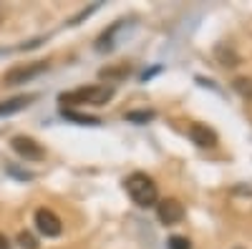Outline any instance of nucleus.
Returning <instances> with one entry per match:
<instances>
[{
    "label": "nucleus",
    "instance_id": "1",
    "mask_svg": "<svg viewBox=\"0 0 252 249\" xmlns=\"http://www.w3.org/2000/svg\"><path fill=\"white\" fill-rule=\"evenodd\" d=\"M114 98V88L111 86H83L68 93H61V103L63 106H106Z\"/></svg>",
    "mask_w": 252,
    "mask_h": 249
},
{
    "label": "nucleus",
    "instance_id": "2",
    "mask_svg": "<svg viewBox=\"0 0 252 249\" xmlns=\"http://www.w3.org/2000/svg\"><path fill=\"white\" fill-rule=\"evenodd\" d=\"M124 186H126V194L131 196V201L136 206H154L159 201V189H157L154 179L141 174V171L131 174L129 179L124 181Z\"/></svg>",
    "mask_w": 252,
    "mask_h": 249
},
{
    "label": "nucleus",
    "instance_id": "3",
    "mask_svg": "<svg viewBox=\"0 0 252 249\" xmlns=\"http://www.w3.org/2000/svg\"><path fill=\"white\" fill-rule=\"evenodd\" d=\"M48 71V63H43V60H38V63H26V66H15L10 68L5 76H3V83L5 86H18V83H28L33 78H38L40 73Z\"/></svg>",
    "mask_w": 252,
    "mask_h": 249
},
{
    "label": "nucleus",
    "instance_id": "4",
    "mask_svg": "<svg viewBox=\"0 0 252 249\" xmlns=\"http://www.w3.org/2000/svg\"><path fill=\"white\" fill-rule=\"evenodd\" d=\"M35 226H38V232L53 239V237H61L63 232V224L58 219V214H53L51 209H46V206H40V209L35 212Z\"/></svg>",
    "mask_w": 252,
    "mask_h": 249
},
{
    "label": "nucleus",
    "instance_id": "5",
    "mask_svg": "<svg viewBox=\"0 0 252 249\" xmlns=\"http://www.w3.org/2000/svg\"><path fill=\"white\" fill-rule=\"evenodd\" d=\"M10 146H13V151H15L18 156H23L26 161H40V159L46 156L43 146H40L38 141H33L31 136H13Z\"/></svg>",
    "mask_w": 252,
    "mask_h": 249
},
{
    "label": "nucleus",
    "instance_id": "6",
    "mask_svg": "<svg viewBox=\"0 0 252 249\" xmlns=\"http://www.w3.org/2000/svg\"><path fill=\"white\" fill-rule=\"evenodd\" d=\"M157 217H159L161 224L172 226V224H177V221L184 219V206L177 199H161L157 204Z\"/></svg>",
    "mask_w": 252,
    "mask_h": 249
},
{
    "label": "nucleus",
    "instance_id": "7",
    "mask_svg": "<svg viewBox=\"0 0 252 249\" xmlns=\"http://www.w3.org/2000/svg\"><path fill=\"white\" fill-rule=\"evenodd\" d=\"M189 138L197 143L199 149H215L217 146V134L207 126V123H192L189 126Z\"/></svg>",
    "mask_w": 252,
    "mask_h": 249
},
{
    "label": "nucleus",
    "instance_id": "8",
    "mask_svg": "<svg viewBox=\"0 0 252 249\" xmlns=\"http://www.w3.org/2000/svg\"><path fill=\"white\" fill-rule=\"evenodd\" d=\"M31 101H35L33 93H31V96H15V98H10V101H3V103H0V116H13V113H18V111H23V109L31 106Z\"/></svg>",
    "mask_w": 252,
    "mask_h": 249
},
{
    "label": "nucleus",
    "instance_id": "9",
    "mask_svg": "<svg viewBox=\"0 0 252 249\" xmlns=\"http://www.w3.org/2000/svg\"><path fill=\"white\" fill-rule=\"evenodd\" d=\"M215 55H217V60H220L222 66H229V68L240 63V55L229 48V46H224V43H220V46L215 48Z\"/></svg>",
    "mask_w": 252,
    "mask_h": 249
},
{
    "label": "nucleus",
    "instance_id": "10",
    "mask_svg": "<svg viewBox=\"0 0 252 249\" xmlns=\"http://www.w3.org/2000/svg\"><path fill=\"white\" fill-rule=\"evenodd\" d=\"M63 116H66L68 121H76V123H89V126H98V118L96 116H86V113H76L71 109H63Z\"/></svg>",
    "mask_w": 252,
    "mask_h": 249
},
{
    "label": "nucleus",
    "instance_id": "11",
    "mask_svg": "<svg viewBox=\"0 0 252 249\" xmlns=\"http://www.w3.org/2000/svg\"><path fill=\"white\" fill-rule=\"evenodd\" d=\"M152 118H154V111H129L126 113V121H131V123H146Z\"/></svg>",
    "mask_w": 252,
    "mask_h": 249
},
{
    "label": "nucleus",
    "instance_id": "12",
    "mask_svg": "<svg viewBox=\"0 0 252 249\" xmlns=\"http://www.w3.org/2000/svg\"><path fill=\"white\" fill-rule=\"evenodd\" d=\"M235 91L245 98H252V78H237L235 81Z\"/></svg>",
    "mask_w": 252,
    "mask_h": 249
},
{
    "label": "nucleus",
    "instance_id": "13",
    "mask_svg": "<svg viewBox=\"0 0 252 249\" xmlns=\"http://www.w3.org/2000/svg\"><path fill=\"white\" fill-rule=\"evenodd\" d=\"M166 247H169V249H192V242H189L187 237H179V234H174V237H169Z\"/></svg>",
    "mask_w": 252,
    "mask_h": 249
},
{
    "label": "nucleus",
    "instance_id": "14",
    "mask_svg": "<svg viewBox=\"0 0 252 249\" xmlns=\"http://www.w3.org/2000/svg\"><path fill=\"white\" fill-rule=\"evenodd\" d=\"M18 244L23 247V249H38V242H35L33 234H28V232H20V234H18Z\"/></svg>",
    "mask_w": 252,
    "mask_h": 249
},
{
    "label": "nucleus",
    "instance_id": "15",
    "mask_svg": "<svg viewBox=\"0 0 252 249\" xmlns=\"http://www.w3.org/2000/svg\"><path fill=\"white\" fill-rule=\"evenodd\" d=\"M129 73V68H119V71H101V78H121V76H126Z\"/></svg>",
    "mask_w": 252,
    "mask_h": 249
},
{
    "label": "nucleus",
    "instance_id": "16",
    "mask_svg": "<svg viewBox=\"0 0 252 249\" xmlns=\"http://www.w3.org/2000/svg\"><path fill=\"white\" fill-rule=\"evenodd\" d=\"M0 249H10V244H8L5 234H0Z\"/></svg>",
    "mask_w": 252,
    "mask_h": 249
}]
</instances>
